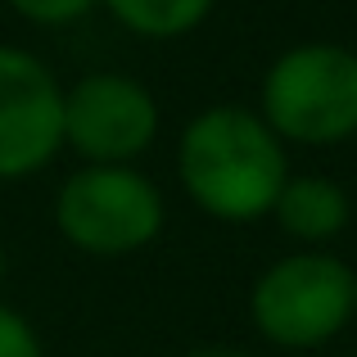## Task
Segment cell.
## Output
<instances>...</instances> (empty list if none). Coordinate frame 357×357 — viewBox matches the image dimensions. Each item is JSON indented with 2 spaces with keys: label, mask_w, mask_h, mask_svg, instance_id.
I'll use <instances>...</instances> for the list:
<instances>
[{
  "label": "cell",
  "mask_w": 357,
  "mask_h": 357,
  "mask_svg": "<svg viewBox=\"0 0 357 357\" xmlns=\"http://www.w3.org/2000/svg\"><path fill=\"white\" fill-rule=\"evenodd\" d=\"M267 127L303 145H331L357 131V54L298 45L262 82Z\"/></svg>",
  "instance_id": "obj_2"
},
{
  "label": "cell",
  "mask_w": 357,
  "mask_h": 357,
  "mask_svg": "<svg viewBox=\"0 0 357 357\" xmlns=\"http://www.w3.org/2000/svg\"><path fill=\"white\" fill-rule=\"evenodd\" d=\"M18 14L36 18V23H68V18L86 14L96 0H9Z\"/></svg>",
  "instance_id": "obj_10"
},
{
  "label": "cell",
  "mask_w": 357,
  "mask_h": 357,
  "mask_svg": "<svg viewBox=\"0 0 357 357\" xmlns=\"http://www.w3.org/2000/svg\"><path fill=\"white\" fill-rule=\"evenodd\" d=\"M357 276L340 258L326 253H294L276 262L253 289V321L267 340L285 349H312L344 331L353 317Z\"/></svg>",
  "instance_id": "obj_3"
},
{
  "label": "cell",
  "mask_w": 357,
  "mask_h": 357,
  "mask_svg": "<svg viewBox=\"0 0 357 357\" xmlns=\"http://www.w3.org/2000/svg\"><path fill=\"white\" fill-rule=\"evenodd\" d=\"M0 276H5V253H0Z\"/></svg>",
  "instance_id": "obj_12"
},
{
  "label": "cell",
  "mask_w": 357,
  "mask_h": 357,
  "mask_svg": "<svg viewBox=\"0 0 357 357\" xmlns=\"http://www.w3.org/2000/svg\"><path fill=\"white\" fill-rule=\"evenodd\" d=\"M353 312H357V289H353Z\"/></svg>",
  "instance_id": "obj_13"
},
{
  "label": "cell",
  "mask_w": 357,
  "mask_h": 357,
  "mask_svg": "<svg viewBox=\"0 0 357 357\" xmlns=\"http://www.w3.org/2000/svg\"><path fill=\"white\" fill-rule=\"evenodd\" d=\"M181 181L204 213L227 222H249L276 208V195L289 176L276 131L249 109L222 105L185 127Z\"/></svg>",
  "instance_id": "obj_1"
},
{
  "label": "cell",
  "mask_w": 357,
  "mask_h": 357,
  "mask_svg": "<svg viewBox=\"0 0 357 357\" xmlns=\"http://www.w3.org/2000/svg\"><path fill=\"white\" fill-rule=\"evenodd\" d=\"M276 218L298 240H326L349 222V195L326 176H294L276 195Z\"/></svg>",
  "instance_id": "obj_7"
},
{
  "label": "cell",
  "mask_w": 357,
  "mask_h": 357,
  "mask_svg": "<svg viewBox=\"0 0 357 357\" xmlns=\"http://www.w3.org/2000/svg\"><path fill=\"white\" fill-rule=\"evenodd\" d=\"M63 145V91L27 50L0 45V176H27Z\"/></svg>",
  "instance_id": "obj_6"
},
{
  "label": "cell",
  "mask_w": 357,
  "mask_h": 357,
  "mask_svg": "<svg viewBox=\"0 0 357 357\" xmlns=\"http://www.w3.org/2000/svg\"><path fill=\"white\" fill-rule=\"evenodd\" d=\"M158 131V109L140 82L118 73H91L63 96V140L77 145L96 167L136 158Z\"/></svg>",
  "instance_id": "obj_5"
},
{
  "label": "cell",
  "mask_w": 357,
  "mask_h": 357,
  "mask_svg": "<svg viewBox=\"0 0 357 357\" xmlns=\"http://www.w3.org/2000/svg\"><path fill=\"white\" fill-rule=\"evenodd\" d=\"M54 218L77 249L118 258V253H131L158 236L163 199L131 167H86L59 190Z\"/></svg>",
  "instance_id": "obj_4"
},
{
  "label": "cell",
  "mask_w": 357,
  "mask_h": 357,
  "mask_svg": "<svg viewBox=\"0 0 357 357\" xmlns=\"http://www.w3.org/2000/svg\"><path fill=\"white\" fill-rule=\"evenodd\" d=\"M0 357H41L32 326L18 312H9V307H0Z\"/></svg>",
  "instance_id": "obj_9"
},
{
  "label": "cell",
  "mask_w": 357,
  "mask_h": 357,
  "mask_svg": "<svg viewBox=\"0 0 357 357\" xmlns=\"http://www.w3.org/2000/svg\"><path fill=\"white\" fill-rule=\"evenodd\" d=\"M109 5L140 36H181L208 14L213 0H109Z\"/></svg>",
  "instance_id": "obj_8"
},
{
  "label": "cell",
  "mask_w": 357,
  "mask_h": 357,
  "mask_svg": "<svg viewBox=\"0 0 357 357\" xmlns=\"http://www.w3.org/2000/svg\"><path fill=\"white\" fill-rule=\"evenodd\" d=\"M190 357H249V353H240V349H199Z\"/></svg>",
  "instance_id": "obj_11"
}]
</instances>
